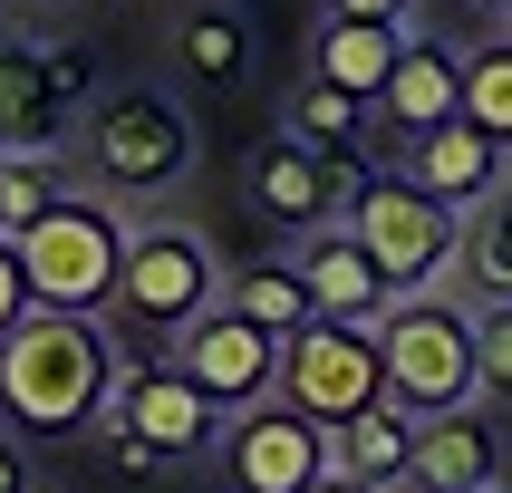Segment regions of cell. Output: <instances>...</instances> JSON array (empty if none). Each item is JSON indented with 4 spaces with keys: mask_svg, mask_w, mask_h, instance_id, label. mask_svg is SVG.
Wrapping results in <instances>:
<instances>
[{
    "mask_svg": "<svg viewBox=\"0 0 512 493\" xmlns=\"http://www.w3.org/2000/svg\"><path fill=\"white\" fill-rule=\"evenodd\" d=\"M503 29H512V20H503Z\"/></svg>",
    "mask_w": 512,
    "mask_h": 493,
    "instance_id": "d6a6232c",
    "label": "cell"
},
{
    "mask_svg": "<svg viewBox=\"0 0 512 493\" xmlns=\"http://www.w3.org/2000/svg\"><path fill=\"white\" fill-rule=\"evenodd\" d=\"M406 493H416V484H406ZM493 493H503V484H493Z\"/></svg>",
    "mask_w": 512,
    "mask_h": 493,
    "instance_id": "1f68e13d",
    "label": "cell"
},
{
    "mask_svg": "<svg viewBox=\"0 0 512 493\" xmlns=\"http://www.w3.org/2000/svg\"><path fill=\"white\" fill-rule=\"evenodd\" d=\"M406 174L426 184V194H445L455 213H474L484 194H503L512 184V145L493 136V126H474V116H445V126H426V136H406Z\"/></svg>",
    "mask_w": 512,
    "mask_h": 493,
    "instance_id": "5bb4252c",
    "label": "cell"
},
{
    "mask_svg": "<svg viewBox=\"0 0 512 493\" xmlns=\"http://www.w3.org/2000/svg\"><path fill=\"white\" fill-rule=\"evenodd\" d=\"M58 194H78L68 155H0V232H10V242H20Z\"/></svg>",
    "mask_w": 512,
    "mask_h": 493,
    "instance_id": "7402d4cb",
    "label": "cell"
},
{
    "mask_svg": "<svg viewBox=\"0 0 512 493\" xmlns=\"http://www.w3.org/2000/svg\"><path fill=\"white\" fill-rule=\"evenodd\" d=\"M223 300L232 310H252L261 329H300V319H310V281H300V271H290V261H261V271H232L223 281Z\"/></svg>",
    "mask_w": 512,
    "mask_h": 493,
    "instance_id": "603a6c76",
    "label": "cell"
},
{
    "mask_svg": "<svg viewBox=\"0 0 512 493\" xmlns=\"http://www.w3.org/2000/svg\"><path fill=\"white\" fill-rule=\"evenodd\" d=\"M165 358L194 377V387L223 406V416H242L252 397H271V387H281V329H261V319H252V310H232V300L194 310V319L165 339Z\"/></svg>",
    "mask_w": 512,
    "mask_h": 493,
    "instance_id": "30bf717a",
    "label": "cell"
},
{
    "mask_svg": "<svg viewBox=\"0 0 512 493\" xmlns=\"http://www.w3.org/2000/svg\"><path fill=\"white\" fill-rule=\"evenodd\" d=\"M126 348L107 339L97 310H29L20 329H0V416L20 435H97L116 397Z\"/></svg>",
    "mask_w": 512,
    "mask_h": 493,
    "instance_id": "6da1fadb",
    "label": "cell"
},
{
    "mask_svg": "<svg viewBox=\"0 0 512 493\" xmlns=\"http://www.w3.org/2000/svg\"><path fill=\"white\" fill-rule=\"evenodd\" d=\"M213 455H223L232 493H300V484L329 474V426L271 387V397H252L242 416H223V445H213Z\"/></svg>",
    "mask_w": 512,
    "mask_h": 493,
    "instance_id": "9c48e42d",
    "label": "cell"
},
{
    "mask_svg": "<svg viewBox=\"0 0 512 493\" xmlns=\"http://www.w3.org/2000/svg\"><path fill=\"white\" fill-rule=\"evenodd\" d=\"M68 116L87 97L68 87L49 39H0V155H68Z\"/></svg>",
    "mask_w": 512,
    "mask_h": 493,
    "instance_id": "7c38bea8",
    "label": "cell"
},
{
    "mask_svg": "<svg viewBox=\"0 0 512 493\" xmlns=\"http://www.w3.org/2000/svg\"><path fill=\"white\" fill-rule=\"evenodd\" d=\"M174 68L194 87H242L252 78V20L223 10V0H194V10L174 20Z\"/></svg>",
    "mask_w": 512,
    "mask_h": 493,
    "instance_id": "d6986e66",
    "label": "cell"
},
{
    "mask_svg": "<svg viewBox=\"0 0 512 493\" xmlns=\"http://www.w3.org/2000/svg\"><path fill=\"white\" fill-rule=\"evenodd\" d=\"M300 493H377V484H358V474H339V464H329V474H319V484H300Z\"/></svg>",
    "mask_w": 512,
    "mask_h": 493,
    "instance_id": "f1b7e54d",
    "label": "cell"
},
{
    "mask_svg": "<svg viewBox=\"0 0 512 493\" xmlns=\"http://www.w3.org/2000/svg\"><path fill=\"white\" fill-rule=\"evenodd\" d=\"M126 242H136V223H126V203L97 194V184H78V194H58L39 223L20 232V261H29V300L39 310H116V281H126Z\"/></svg>",
    "mask_w": 512,
    "mask_h": 493,
    "instance_id": "7a4b0ae2",
    "label": "cell"
},
{
    "mask_svg": "<svg viewBox=\"0 0 512 493\" xmlns=\"http://www.w3.org/2000/svg\"><path fill=\"white\" fill-rule=\"evenodd\" d=\"M455 281L474 290V300H512V184H503V194H484L474 213H464Z\"/></svg>",
    "mask_w": 512,
    "mask_h": 493,
    "instance_id": "ffe728a7",
    "label": "cell"
},
{
    "mask_svg": "<svg viewBox=\"0 0 512 493\" xmlns=\"http://www.w3.org/2000/svg\"><path fill=\"white\" fill-rule=\"evenodd\" d=\"M406 39H416V29H397V20H329V10H319L310 68H319V78H339L348 97H368V107H377V87H387V68L406 58Z\"/></svg>",
    "mask_w": 512,
    "mask_h": 493,
    "instance_id": "ac0fdd59",
    "label": "cell"
},
{
    "mask_svg": "<svg viewBox=\"0 0 512 493\" xmlns=\"http://www.w3.org/2000/svg\"><path fill=\"white\" fill-rule=\"evenodd\" d=\"M0 493H29V435L0 416Z\"/></svg>",
    "mask_w": 512,
    "mask_h": 493,
    "instance_id": "83f0119b",
    "label": "cell"
},
{
    "mask_svg": "<svg viewBox=\"0 0 512 493\" xmlns=\"http://www.w3.org/2000/svg\"><path fill=\"white\" fill-rule=\"evenodd\" d=\"M358 126H368V97H348L339 78H300L290 87V116H281V136H300V145H319V155H358Z\"/></svg>",
    "mask_w": 512,
    "mask_h": 493,
    "instance_id": "44dd1931",
    "label": "cell"
},
{
    "mask_svg": "<svg viewBox=\"0 0 512 493\" xmlns=\"http://www.w3.org/2000/svg\"><path fill=\"white\" fill-rule=\"evenodd\" d=\"M242 184H252V213H261V223L319 232V223H339V213H348V194L368 184V165H358V155H319V145H300V136H271Z\"/></svg>",
    "mask_w": 512,
    "mask_h": 493,
    "instance_id": "8fae6325",
    "label": "cell"
},
{
    "mask_svg": "<svg viewBox=\"0 0 512 493\" xmlns=\"http://www.w3.org/2000/svg\"><path fill=\"white\" fill-rule=\"evenodd\" d=\"M29 310H39V300H29V261H20V242L0 232V329H20Z\"/></svg>",
    "mask_w": 512,
    "mask_h": 493,
    "instance_id": "484cf974",
    "label": "cell"
},
{
    "mask_svg": "<svg viewBox=\"0 0 512 493\" xmlns=\"http://www.w3.org/2000/svg\"><path fill=\"white\" fill-rule=\"evenodd\" d=\"M464 116L512 145V29L484 39V49H464Z\"/></svg>",
    "mask_w": 512,
    "mask_h": 493,
    "instance_id": "cb8c5ba5",
    "label": "cell"
},
{
    "mask_svg": "<svg viewBox=\"0 0 512 493\" xmlns=\"http://www.w3.org/2000/svg\"><path fill=\"white\" fill-rule=\"evenodd\" d=\"M223 300V261H213V242H203L194 223H136V242H126V281H116V319L136 329L145 348H165L174 329L194 310H213Z\"/></svg>",
    "mask_w": 512,
    "mask_h": 493,
    "instance_id": "8992f818",
    "label": "cell"
},
{
    "mask_svg": "<svg viewBox=\"0 0 512 493\" xmlns=\"http://www.w3.org/2000/svg\"><path fill=\"white\" fill-rule=\"evenodd\" d=\"M281 397L310 406L319 426H339V416L377 406V397H387V348H377V319H329V310H310V319L281 339Z\"/></svg>",
    "mask_w": 512,
    "mask_h": 493,
    "instance_id": "52a82bcc",
    "label": "cell"
},
{
    "mask_svg": "<svg viewBox=\"0 0 512 493\" xmlns=\"http://www.w3.org/2000/svg\"><path fill=\"white\" fill-rule=\"evenodd\" d=\"M377 348H387V397L406 416H445V406L484 397V358H474V310L435 290H397V310L377 319Z\"/></svg>",
    "mask_w": 512,
    "mask_h": 493,
    "instance_id": "277c9868",
    "label": "cell"
},
{
    "mask_svg": "<svg viewBox=\"0 0 512 493\" xmlns=\"http://www.w3.org/2000/svg\"><path fill=\"white\" fill-rule=\"evenodd\" d=\"M97 435H145L165 464H184V455H213V445H223V406L203 397L165 348H126L116 397H107V426H97Z\"/></svg>",
    "mask_w": 512,
    "mask_h": 493,
    "instance_id": "ba28073f",
    "label": "cell"
},
{
    "mask_svg": "<svg viewBox=\"0 0 512 493\" xmlns=\"http://www.w3.org/2000/svg\"><path fill=\"white\" fill-rule=\"evenodd\" d=\"M329 20H397V29H416V0H319Z\"/></svg>",
    "mask_w": 512,
    "mask_h": 493,
    "instance_id": "4316f807",
    "label": "cell"
},
{
    "mask_svg": "<svg viewBox=\"0 0 512 493\" xmlns=\"http://www.w3.org/2000/svg\"><path fill=\"white\" fill-rule=\"evenodd\" d=\"M474 358H484V397L512 406V300H474Z\"/></svg>",
    "mask_w": 512,
    "mask_h": 493,
    "instance_id": "d4e9b609",
    "label": "cell"
},
{
    "mask_svg": "<svg viewBox=\"0 0 512 493\" xmlns=\"http://www.w3.org/2000/svg\"><path fill=\"white\" fill-rule=\"evenodd\" d=\"M503 484V435L484 406L416 416V493H493Z\"/></svg>",
    "mask_w": 512,
    "mask_h": 493,
    "instance_id": "9a60e30c",
    "label": "cell"
},
{
    "mask_svg": "<svg viewBox=\"0 0 512 493\" xmlns=\"http://www.w3.org/2000/svg\"><path fill=\"white\" fill-rule=\"evenodd\" d=\"M290 271L310 281V310H329V319H387L397 310V281H387L377 252L348 232V213L319 223V232H300V242H290Z\"/></svg>",
    "mask_w": 512,
    "mask_h": 493,
    "instance_id": "4fadbf2b",
    "label": "cell"
},
{
    "mask_svg": "<svg viewBox=\"0 0 512 493\" xmlns=\"http://www.w3.org/2000/svg\"><path fill=\"white\" fill-rule=\"evenodd\" d=\"M29 10H58V0H29Z\"/></svg>",
    "mask_w": 512,
    "mask_h": 493,
    "instance_id": "4dcf8cb0",
    "label": "cell"
},
{
    "mask_svg": "<svg viewBox=\"0 0 512 493\" xmlns=\"http://www.w3.org/2000/svg\"><path fill=\"white\" fill-rule=\"evenodd\" d=\"M78 155H87V174H97V194L155 203V194H174V184L194 174V116L174 107L165 87H107V97H87V116H78Z\"/></svg>",
    "mask_w": 512,
    "mask_h": 493,
    "instance_id": "3957f363",
    "label": "cell"
},
{
    "mask_svg": "<svg viewBox=\"0 0 512 493\" xmlns=\"http://www.w3.org/2000/svg\"><path fill=\"white\" fill-rule=\"evenodd\" d=\"M464 107V49H445V39H406V58L387 68V87H377V107L397 136H426V126H445V116Z\"/></svg>",
    "mask_w": 512,
    "mask_h": 493,
    "instance_id": "2e32d148",
    "label": "cell"
},
{
    "mask_svg": "<svg viewBox=\"0 0 512 493\" xmlns=\"http://www.w3.org/2000/svg\"><path fill=\"white\" fill-rule=\"evenodd\" d=\"M348 232L377 252V271L397 290H435L455 281V252H464V213L445 194H426L416 174H368L358 194H348Z\"/></svg>",
    "mask_w": 512,
    "mask_h": 493,
    "instance_id": "5b68a950",
    "label": "cell"
},
{
    "mask_svg": "<svg viewBox=\"0 0 512 493\" xmlns=\"http://www.w3.org/2000/svg\"><path fill=\"white\" fill-rule=\"evenodd\" d=\"M329 464L358 474V484H377V493H406L416 484V416H406L397 397L339 416V426H329Z\"/></svg>",
    "mask_w": 512,
    "mask_h": 493,
    "instance_id": "e0dca14e",
    "label": "cell"
},
{
    "mask_svg": "<svg viewBox=\"0 0 512 493\" xmlns=\"http://www.w3.org/2000/svg\"><path fill=\"white\" fill-rule=\"evenodd\" d=\"M474 10H484V20H512V0H474Z\"/></svg>",
    "mask_w": 512,
    "mask_h": 493,
    "instance_id": "f546056e",
    "label": "cell"
}]
</instances>
